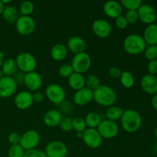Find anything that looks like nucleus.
<instances>
[{"instance_id":"39","label":"nucleus","mask_w":157,"mask_h":157,"mask_svg":"<svg viewBox=\"0 0 157 157\" xmlns=\"http://www.w3.org/2000/svg\"><path fill=\"white\" fill-rule=\"evenodd\" d=\"M23 157H48L44 151L38 149H34L32 150H28L25 153Z\"/></svg>"},{"instance_id":"29","label":"nucleus","mask_w":157,"mask_h":157,"mask_svg":"<svg viewBox=\"0 0 157 157\" xmlns=\"http://www.w3.org/2000/svg\"><path fill=\"white\" fill-rule=\"evenodd\" d=\"M120 81H121V84L125 88H131L134 85V77H133V74L128 71H124L121 72Z\"/></svg>"},{"instance_id":"14","label":"nucleus","mask_w":157,"mask_h":157,"mask_svg":"<svg viewBox=\"0 0 157 157\" xmlns=\"http://www.w3.org/2000/svg\"><path fill=\"white\" fill-rule=\"evenodd\" d=\"M92 30L98 38H106L111 33L112 27L107 20L98 18L92 24Z\"/></svg>"},{"instance_id":"17","label":"nucleus","mask_w":157,"mask_h":157,"mask_svg":"<svg viewBox=\"0 0 157 157\" xmlns=\"http://www.w3.org/2000/svg\"><path fill=\"white\" fill-rule=\"evenodd\" d=\"M93 90L84 87L80 90H76L74 94V102L78 106H84L93 101Z\"/></svg>"},{"instance_id":"18","label":"nucleus","mask_w":157,"mask_h":157,"mask_svg":"<svg viewBox=\"0 0 157 157\" xmlns=\"http://www.w3.org/2000/svg\"><path fill=\"white\" fill-rule=\"evenodd\" d=\"M140 85L145 93L151 95L156 94H157V77L150 74L145 75L141 79Z\"/></svg>"},{"instance_id":"32","label":"nucleus","mask_w":157,"mask_h":157,"mask_svg":"<svg viewBox=\"0 0 157 157\" xmlns=\"http://www.w3.org/2000/svg\"><path fill=\"white\" fill-rule=\"evenodd\" d=\"M121 4L123 7L128 10L137 11L142 6L143 2L141 0H121Z\"/></svg>"},{"instance_id":"19","label":"nucleus","mask_w":157,"mask_h":157,"mask_svg":"<svg viewBox=\"0 0 157 157\" xmlns=\"http://www.w3.org/2000/svg\"><path fill=\"white\" fill-rule=\"evenodd\" d=\"M103 9L107 16L110 18H116L121 15L123 12V6L121 2L114 0H110L104 3Z\"/></svg>"},{"instance_id":"45","label":"nucleus","mask_w":157,"mask_h":157,"mask_svg":"<svg viewBox=\"0 0 157 157\" xmlns=\"http://www.w3.org/2000/svg\"><path fill=\"white\" fill-rule=\"evenodd\" d=\"M32 97H33V101L34 103H37V104H39V103L42 102L44 101V96L42 93L41 92H35V94H32Z\"/></svg>"},{"instance_id":"38","label":"nucleus","mask_w":157,"mask_h":157,"mask_svg":"<svg viewBox=\"0 0 157 157\" xmlns=\"http://www.w3.org/2000/svg\"><path fill=\"white\" fill-rule=\"evenodd\" d=\"M125 18L128 24H134V23H136L139 20L137 11L128 10L126 12Z\"/></svg>"},{"instance_id":"15","label":"nucleus","mask_w":157,"mask_h":157,"mask_svg":"<svg viewBox=\"0 0 157 157\" xmlns=\"http://www.w3.org/2000/svg\"><path fill=\"white\" fill-rule=\"evenodd\" d=\"M14 103L15 107L19 110H27L32 107L34 103L32 94L28 90L18 92L14 98Z\"/></svg>"},{"instance_id":"48","label":"nucleus","mask_w":157,"mask_h":157,"mask_svg":"<svg viewBox=\"0 0 157 157\" xmlns=\"http://www.w3.org/2000/svg\"><path fill=\"white\" fill-rule=\"evenodd\" d=\"M4 9H5L4 4H3V3L2 2L1 0H0V15H1L2 14L3 10H4Z\"/></svg>"},{"instance_id":"11","label":"nucleus","mask_w":157,"mask_h":157,"mask_svg":"<svg viewBox=\"0 0 157 157\" xmlns=\"http://www.w3.org/2000/svg\"><path fill=\"white\" fill-rule=\"evenodd\" d=\"M82 140L85 145L90 149H98L102 144V137L97 129H86L83 132Z\"/></svg>"},{"instance_id":"30","label":"nucleus","mask_w":157,"mask_h":157,"mask_svg":"<svg viewBox=\"0 0 157 157\" xmlns=\"http://www.w3.org/2000/svg\"><path fill=\"white\" fill-rule=\"evenodd\" d=\"M35 9V6L31 1H24L21 3L19 8L20 15H31Z\"/></svg>"},{"instance_id":"46","label":"nucleus","mask_w":157,"mask_h":157,"mask_svg":"<svg viewBox=\"0 0 157 157\" xmlns=\"http://www.w3.org/2000/svg\"><path fill=\"white\" fill-rule=\"evenodd\" d=\"M151 105H152V107H153V108L157 112V94L153 95V97L152 98Z\"/></svg>"},{"instance_id":"37","label":"nucleus","mask_w":157,"mask_h":157,"mask_svg":"<svg viewBox=\"0 0 157 157\" xmlns=\"http://www.w3.org/2000/svg\"><path fill=\"white\" fill-rule=\"evenodd\" d=\"M60 127L61 130L64 132L71 131L73 130V125H72V119L68 117H64L62 118L61 123H60Z\"/></svg>"},{"instance_id":"12","label":"nucleus","mask_w":157,"mask_h":157,"mask_svg":"<svg viewBox=\"0 0 157 157\" xmlns=\"http://www.w3.org/2000/svg\"><path fill=\"white\" fill-rule=\"evenodd\" d=\"M139 20L147 25L153 24L157 18L156 11L154 8L149 4H142L137 10Z\"/></svg>"},{"instance_id":"9","label":"nucleus","mask_w":157,"mask_h":157,"mask_svg":"<svg viewBox=\"0 0 157 157\" xmlns=\"http://www.w3.org/2000/svg\"><path fill=\"white\" fill-rule=\"evenodd\" d=\"M101 137L104 139H113L119 133V126L114 121L104 120L97 128Z\"/></svg>"},{"instance_id":"47","label":"nucleus","mask_w":157,"mask_h":157,"mask_svg":"<svg viewBox=\"0 0 157 157\" xmlns=\"http://www.w3.org/2000/svg\"><path fill=\"white\" fill-rule=\"evenodd\" d=\"M5 61V56H4V54L2 51H0V68L2 67V65L3 62Z\"/></svg>"},{"instance_id":"24","label":"nucleus","mask_w":157,"mask_h":157,"mask_svg":"<svg viewBox=\"0 0 157 157\" xmlns=\"http://www.w3.org/2000/svg\"><path fill=\"white\" fill-rule=\"evenodd\" d=\"M3 18L6 22L9 24H13L17 21L18 18H19L20 13L19 11L17 9V8L14 6H5V9L3 10L2 14Z\"/></svg>"},{"instance_id":"41","label":"nucleus","mask_w":157,"mask_h":157,"mask_svg":"<svg viewBox=\"0 0 157 157\" xmlns=\"http://www.w3.org/2000/svg\"><path fill=\"white\" fill-rule=\"evenodd\" d=\"M115 25H116L117 27L119 28V29H124L127 27V25H128V22H127L125 16L121 15H120L119 17L115 18Z\"/></svg>"},{"instance_id":"7","label":"nucleus","mask_w":157,"mask_h":157,"mask_svg":"<svg viewBox=\"0 0 157 157\" xmlns=\"http://www.w3.org/2000/svg\"><path fill=\"white\" fill-rule=\"evenodd\" d=\"M41 136L39 133L35 130H29L21 135L20 146L25 150V151L36 149L39 144Z\"/></svg>"},{"instance_id":"23","label":"nucleus","mask_w":157,"mask_h":157,"mask_svg":"<svg viewBox=\"0 0 157 157\" xmlns=\"http://www.w3.org/2000/svg\"><path fill=\"white\" fill-rule=\"evenodd\" d=\"M52 59L55 61H61L65 59L67 55V48L64 44L57 43L54 44L50 51Z\"/></svg>"},{"instance_id":"49","label":"nucleus","mask_w":157,"mask_h":157,"mask_svg":"<svg viewBox=\"0 0 157 157\" xmlns=\"http://www.w3.org/2000/svg\"><path fill=\"white\" fill-rule=\"evenodd\" d=\"M76 136H77V137L82 139L83 133H82V132H76Z\"/></svg>"},{"instance_id":"21","label":"nucleus","mask_w":157,"mask_h":157,"mask_svg":"<svg viewBox=\"0 0 157 157\" xmlns=\"http://www.w3.org/2000/svg\"><path fill=\"white\" fill-rule=\"evenodd\" d=\"M63 116L60 110L55 109H51L44 113L43 117V121L44 124L49 127H55L60 125Z\"/></svg>"},{"instance_id":"52","label":"nucleus","mask_w":157,"mask_h":157,"mask_svg":"<svg viewBox=\"0 0 157 157\" xmlns=\"http://www.w3.org/2000/svg\"><path fill=\"white\" fill-rule=\"evenodd\" d=\"M154 136H155V137L156 138V140H157V127L156 129H155V131H154Z\"/></svg>"},{"instance_id":"43","label":"nucleus","mask_w":157,"mask_h":157,"mask_svg":"<svg viewBox=\"0 0 157 157\" xmlns=\"http://www.w3.org/2000/svg\"><path fill=\"white\" fill-rule=\"evenodd\" d=\"M147 70L150 75H157V59L149 61L147 64Z\"/></svg>"},{"instance_id":"16","label":"nucleus","mask_w":157,"mask_h":157,"mask_svg":"<svg viewBox=\"0 0 157 157\" xmlns=\"http://www.w3.org/2000/svg\"><path fill=\"white\" fill-rule=\"evenodd\" d=\"M24 85L31 91L36 92L42 85V78L38 72H29L25 74Z\"/></svg>"},{"instance_id":"34","label":"nucleus","mask_w":157,"mask_h":157,"mask_svg":"<svg viewBox=\"0 0 157 157\" xmlns=\"http://www.w3.org/2000/svg\"><path fill=\"white\" fill-rule=\"evenodd\" d=\"M25 151L24 149L20 146V144L18 145H12L10 148L9 149L8 152V156L9 157H23L24 156Z\"/></svg>"},{"instance_id":"5","label":"nucleus","mask_w":157,"mask_h":157,"mask_svg":"<svg viewBox=\"0 0 157 157\" xmlns=\"http://www.w3.org/2000/svg\"><path fill=\"white\" fill-rule=\"evenodd\" d=\"M71 66L75 72L84 74L90 69L91 65V58L86 52L76 54L71 61Z\"/></svg>"},{"instance_id":"10","label":"nucleus","mask_w":157,"mask_h":157,"mask_svg":"<svg viewBox=\"0 0 157 157\" xmlns=\"http://www.w3.org/2000/svg\"><path fill=\"white\" fill-rule=\"evenodd\" d=\"M44 153L48 157H65L67 154V147L62 141H51L45 147Z\"/></svg>"},{"instance_id":"51","label":"nucleus","mask_w":157,"mask_h":157,"mask_svg":"<svg viewBox=\"0 0 157 157\" xmlns=\"http://www.w3.org/2000/svg\"><path fill=\"white\" fill-rule=\"evenodd\" d=\"M5 77V75L4 73H3V71H2V69L0 68V80L2 79V78H3Z\"/></svg>"},{"instance_id":"13","label":"nucleus","mask_w":157,"mask_h":157,"mask_svg":"<svg viewBox=\"0 0 157 157\" xmlns=\"http://www.w3.org/2000/svg\"><path fill=\"white\" fill-rule=\"evenodd\" d=\"M17 84L12 77L5 76L0 80V97L8 98L16 92Z\"/></svg>"},{"instance_id":"8","label":"nucleus","mask_w":157,"mask_h":157,"mask_svg":"<svg viewBox=\"0 0 157 157\" xmlns=\"http://www.w3.org/2000/svg\"><path fill=\"white\" fill-rule=\"evenodd\" d=\"M15 29L21 35H29L35 29V21L31 15H20L15 22Z\"/></svg>"},{"instance_id":"50","label":"nucleus","mask_w":157,"mask_h":157,"mask_svg":"<svg viewBox=\"0 0 157 157\" xmlns=\"http://www.w3.org/2000/svg\"><path fill=\"white\" fill-rule=\"evenodd\" d=\"M1 1L4 4L5 6H6V4H9V3H11V2H12L11 0H1Z\"/></svg>"},{"instance_id":"33","label":"nucleus","mask_w":157,"mask_h":157,"mask_svg":"<svg viewBox=\"0 0 157 157\" xmlns=\"http://www.w3.org/2000/svg\"><path fill=\"white\" fill-rule=\"evenodd\" d=\"M72 125H73V130L76 132H82V133L87 127L84 118L81 117H76L72 119Z\"/></svg>"},{"instance_id":"44","label":"nucleus","mask_w":157,"mask_h":157,"mask_svg":"<svg viewBox=\"0 0 157 157\" xmlns=\"http://www.w3.org/2000/svg\"><path fill=\"white\" fill-rule=\"evenodd\" d=\"M121 69L118 68L117 67H112L109 70V75L113 78H118L121 77Z\"/></svg>"},{"instance_id":"27","label":"nucleus","mask_w":157,"mask_h":157,"mask_svg":"<svg viewBox=\"0 0 157 157\" xmlns=\"http://www.w3.org/2000/svg\"><path fill=\"white\" fill-rule=\"evenodd\" d=\"M87 127L88 128L97 129L102 121L101 116L96 112H90L86 115L84 118Z\"/></svg>"},{"instance_id":"4","label":"nucleus","mask_w":157,"mask_h":157,"mask_svg":"<svg viewBox=\"0 0 157 157\" xmlns=\"http://www.w3.org/2000/svg\"><path fill=\"white\" fill-rule=\"evenodd\" d=\"M18 71L27 74L35 71L37 66V61L35 56L29 52H21L15 58Z\"/></svg>"},{"instance_id":"26","label":"nucleus","mask_w":157,"mask_h":157,"mask_svg":"<svg viewBox=\"0 0 157 157\" xmlns=\"http://www.w3.org/2000/svg\"><path fill=\"white\" fill-rule=\"evenodd\" d=\"M1 69L4 73L5 76L7 77H12L18 71L16 61L14 58H8L5 60Z\"/></svg>"},{"instance_id":"42","label":"nucleus","mask_w":157,"mask_h":157,"mask_svg":"<svg viewBox=\"0 0 157 157\" xmlns=\"http://www.w3.org/2000/svg\"><path fill=\"white\" fill-rule=\"evenodd\" d=\"M25 77V73L21 71H18L17 73L15 74V75L12 76V78H13L14 81H15V82L16 83L17 86H18V85H22V84H24Z\"/></svg>"},{"instance_id":"35","label":"nucleus","mask_w":157,"mask_h":157,"mask_svg":"<svg viewBox=\"0 0 157 157\" xmlns=\"http://www.w3.org/2000/svg\"><path fill=\"white\" fill-rule=\"evenodd\" d=\"M74 72H75V71H74L71 64H63L62 65H61V67H59V70H58L60 76L64 78H68Z\"/></svg>"},{"instance_id":"2","label":"nucleus","mask_w":157,"mask_h":157,"mask_svg":"<svg viewBox=\"0 0 157 157\" xmlns=\"http://www.w3.org/2000/svg\"><path fill=\"white\" fill-rule=\"evenodd\" d=\"M93 100L103 107H111L117 101V94L112 87L107 85H100L93 91Z\"/></svg>"},{"instance_id":"1","label":"nucleus","mask_w":157,"mask_h":157,"mask_svg":"<svg viewBox=\"0 0 157 157\" xmlns=\"http://www.w3.org/2000/svg\"><path fill=\"white\" fill-rule=\"evenodd\" d=\"M121 121L123 129L130 133L138 131L142 125V117L139 112L133 109L124 110Z\"/></svg>"},{"instance_id":"22","label":"nucleus","mask_w":157,"mask_h":157,"mask_svg":"<svg viewBox=\"0 0 157 157\" xmlns=\"http://www.w3.org/2000/svg\"><path fill=\"white\" fill-rule=\"evenodd\" d=\"M143 38L147 44L157 45V24L148 25L144 29Z\"/></svg>"},{"instance_id":"6","label":"nucleus","mask_w":157,"mask_h":157,"mask_svg":"<svg viewBox=\"0 0 157 157\" xmlns=\"http://www.w3.org/2000/svg\"><path fill=\"white\" fill-rule=\"evenodd\" d=\"M48 99L55 105H61L64 101L66 93L64 89L58 84H51L45 89Z\"/></svg>"},{"instance_id":"53","label":"nucleus","mask_w":157,"mask_h":157,"mask_svg":"<svg viewBox=\"0 0 157 157\" xmlns=\"http://www.w3.org/2000/svg\"><path fill=\"white\" fill-rule=\"evenodd\" d=\"M154 150H155V151H156V153H157V143H156V145H155V147H154Z\"/></svg>"},{"instance_id":"40","label":"nucleus","mask_w":157,"mask_h":157,"mask_svg":"<svg viewBox=\"0 0 157 157\" xmlns=\"http://www.w3.org/2000/svg\"><path fill=\"white\" fill-rule=\"evenodd\" d=\"M8 140L9 143L12 145H18L20 144V140H21V135L16 132H13L11 133L8 136Z\"/></svg>"},{"instance_id":"31","label":"nucleus","mask_w":157,"mask_h":157,"mask_svg":"<svg viewBox=\"0 0 157 157\" xmlns=\"http://www.w3.org/2000/svg\"><path fill=\"white\" fill-rule=\"evenodd\" d=\"M101 85L100 79L94 75H90L85 78V87L91 90H94Z\"/></svg>"},{"instance_id":"3","label":"nucleus","mask_w":157,"mask_h":157,"mask_svg":"<svg viewBox=\"0 0 157 157\" xmlns=\"http://www.w3.org/2000/svg\"><path fill=\"white\" fill-rule=\"evenodd\" d=\"M123 47L128 54L139 55L145 51L147 44L143 36L138 34H130L124 38Z\"/></svg>"},{"instance_id":"25","label":"nucleus","mask_w":157,"mask_h":157,"mask_svg":"<svg viewBox=\"0 0 157 157\" xmlns=\"http://www.w3.org/2000/svg\"><path fill=\"white\" fill-rule=\"evenodd\" d=\"M68 84L72 89L78 90L85 87V78L82 74L74 72L68 78Z\"/></svg>"},{"instance_id":"28","label":"nucleus","mask_w":157,"mask_h":157,"mask_svg":"<svg viewBox=\"0 0 157 157\" xmlns=\"http://www.w3.org/2000/svg\"><path fill=\"white\" fill-rule=\"evenodd\" d=\"M124 110L121 108V107L113 105L111 107H108L107 112H106V117H107V120H109V121L116 122L118 120H121V117L124 113Z\"/></svg>"},{"instance_id":"36","label":"nucleus","mask_w":157,"mask_h":157,"mask_svg":"<svg viewBox=\"0 0 157 157\" xmlns=\"http://www.w3.org/2000/svg\"><path fill=\"white\" fill-rule=\"evenodd\" d=\"M146 58L150 61L157 59V45H149L144 51Z\"/></svg>"},{"instance_id":"20","label":"nucleus","mask_w":157,"mask_h":157,"mask_svg":"<svg viewBox=\"0 0 157 157\" xmlns=\"http://www.w3.org/2000/svg\"><path fill=\"white\" fill-rule=\"evenodd\" d=\"M87 44L86 41L83 38L80 36H72L67 40V48L71 52L76 54L82 53L85 52Z\"/></svg>"}]
</instances>
